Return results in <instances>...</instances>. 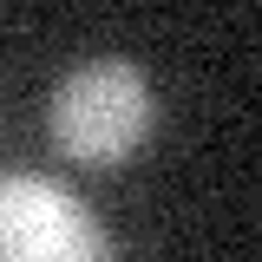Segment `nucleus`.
Listing matches in <instances>:
<instances>
[{"label":"nucleus","instance_id":"nucleus-2","mask_svg":"<svg viewBox=\"0 0 262 262\" xmlns=\"http://www.w3.org/2000/svg\"><path fill=\"white\" fill-rule=\"evenodd\" d=\"M0 262H112V243L66 184L13 170L0 177Z\"/></svg>","mask_w":262,"mask_h":262},{"label":"nucleus","instance_id":"nucleus-1","mask_svg":"<svg viewBox=\"0 0 262 262\" xmlns=\"http://www.w3.org/2000/svg\"><path fill=\"white\" fill-rule=\"evenodd\" d=\"M46 125L72 164H125L144 131H151V85L131 59H92L79 72H66L53 105H46Z\"/></svg>","mask_w":262,"mask_h":262}]
</instances>
